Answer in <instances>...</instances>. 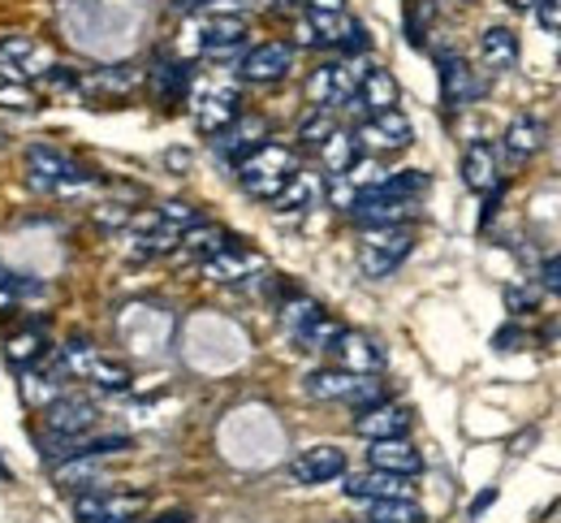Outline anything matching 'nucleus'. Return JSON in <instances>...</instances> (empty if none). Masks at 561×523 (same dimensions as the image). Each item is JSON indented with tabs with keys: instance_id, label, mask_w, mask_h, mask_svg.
<instances>
[{
	"instance_id": "nucleus-45",
	"label": "nucleus",
	"mask_w": 561,
	"mask_h": 523,
	"mask_svg": "<svg viewBox=\"0 0 561 523\" xmlns=\"http://www.w3.org/2000/svg\"><path fill=\"white\" fill-rule=\"evenodd\" d=\"M505 4H510V9H540L545 0H505Z\"/></svg>"
},
{
	"instance_id": "nucleus-13",
	"label": "nucleus",
	"mask_w": 561,
	"mask_h": 523,
	"mask_svg": "<svg viewBox=\"0 0 561 523\" xmlns=\"http://www.w3.org/2000/svg\"><path fill=\"white\" fill-rule=\"evenodd\" d=\"M199 269H204V277L216 282V286H242V282H251V277L264 273V255H255V251H247L238 242H225Z\"/></svg>"
},
{
	"instance_id": "nucleus-42",
	"label": "nucleus",
	"mask_w": 561,
	"mask_h": 523,
	"mask_svg": "<svg viewBox=\"0 0 561 523\" xmlns=\"http://www.w3.org/2000/svg\"><path fill=\"white\" fill-rule=\"evenodd\" d=\"M173 4L191 13V9H208V4H238V0H173Z\"/></svg>"
},
{
	"instance_id": "nucleus-26",
	"label": "nucleus",
	"mask_w": 561,
	"mask_h": 523,
	"mask_svg": "<svg viewBox=\"0 0 561 523\" xmlns=\"http://www.w3.org/2000/svg\"><path fill=\"white\" fill-rule=\"evenodd\" d=\"M462 182H467V191H476V195H492V191L501 186L492 144H471V148L462 151Z\"/></svg>"
},
{
	"instance_id": "nucleus-12",
	"label": "nucleus",
	"mask_w": 561,
	"mask_h": 523,
	"mask_svg": "<svg viewBox=\"0 0 561 523\" xmlns=\"http://www.w3.org/2000/svg\"><path fill=\"white\" fill-rule=\"evenodd\" d=\"M247 39V18L233 13H211L204 22H195V48L211 61H229Z\"/></svg>"
},
{
	"instance_id": "nucleus-30",
	"label": "nucleus",
	"mask_w": 561,
	"mask_h": 523,
	"mask_svg": "<svg viewBox=\"0 0 561 523\" xmlns=\"http://www.w3.org/2000/svg\"><path fill=\"white\" fill-rule=\"evenodd\" d=\"M480 61L496 70V75H505V70H514L518 66V35L510 31V26H489L484 35H480Z\"/></svg>"
},
{
	"instance_id": "nucleus-24",
	"label": "nucleus",
	"mask_w": 561,
	"mask_h": 523,
	"mask_svg": "<svg viewBox=\"0 0 561 523\" xmlns=\"http://www.w3.org/2000/svg\"><path fill=\"white\" fill-rule=\"evenodd\" d=\"M402 91H398V78L389 75L385 66H367L358 78V95H354L351 109H367V113H385V109H398Z\"/></svg>"
},
{
	"instance_id": "nucleus-33",
	"label": "nucleus",
	"mask_w": 561,
	"mask_h": 523,
	"mask_svg": "<svg viewBox=\"0 0 561 523\" xmlns=\"http://www.w3.org/2000/svg\"><path fill=\"white\" fill-rule=\"evenodd\" d=\"M4 355H9V364H13L18 373H31V368L48 355V338H44V329H18V333L9 338V346H4Z\"/></svg>"
},
{
	"instance_id": "nucleus-22",
	"label": "nucleus",
	"mask_w": 561,
	"mask_h": 523,
	"mask_svg": "<svg viewBox=\"0 0 561 523\" xmlns=\"http://www.w3.org/2000/svg\"><path fill=\"white\" fill-rule=\"evenodd\" d=\"M545 139H549V126H545L540 117H531V113H518V117L505 126L501 151H505L510 164H523V160H531L536 151L545 148Z\"/></svg>"
},
{
	"instance_id": "nucleus-23",
	"label": "nucleus",
	"mask_w": 561,
	"mask_h": 523,
	"mask_svg": "<svg viewBox=\"0 0 561 523\" xmlns=\"http://www.w3.org/2000/svg\"><path fill=\"white\" fill-rule=\"evenodd\" d=\"M367 463L376 467V471H393V476H420L423 471V454L407 437H385V442H371L367 450Z\"/></svg>"
},
{
	"instance_id": "nucleus-18",
	"label": "nucleus",
	"mask_w": 561,
	"mask_h": 523,
	"mask_svg": "<svg viewBox=\"0 0 561 523\" xmlns=\"http://www.w3.org/2000/svg\"><path fill=\"white\" fill-rule=\"evenodd\" d=\"M346 213H351L358 225H367V229H380V225L411 221V217H415V200H389V195H380V191H363Z\"/></svg>"
},
{
	"instance_id": "nucleus-39",
	"label": "nucleus",
	"mask_w": 561,
	"mask_h": 523,
	"mask_svg": "<svg viewBox=\"0 0 561 523\" xmlns=\"http://www.w3.org/2000/svg\"><path fill=\"white\" fill-rule=\"evenodd\" d=\"M536 18H540V26H545V31L561 35V0H545V4L536 9Z\"/></svg>"
},
{
	"instance_id": "nucleus-32",
	"label": "nucleus",
	"mask_w": 561,
	"mask_h": 523,
	"mask_svg": "<svg viewBox=\"0 0 561 523\" xmlns=\"http://www.w3.org/2000/svg\"><path fill=\"white\" fill-rule=\"evenodd\" d=\"M225 242H233L225 229H216V225L199 221V225H191V229L178 238V255H182V260H195V264H204V260H208V255H216Z\"/></svg>"
},
{
	"instance_id": "nucleus-41",
	"label": "nucleus",
	"mask_w": 561,
	"mask_h": 523,
	"mask_svg": "<svg viewBox=\"0 0 561 523\" xmlns=\"http://www.w3.org/2000/svg\"><path fill=\"white\" fill-rule=\"evenodd\" d=\"M492 498H496V489H489V493H480V498L471 502V520H480V515L489 511V507H492Z\"/></svg>"
},
{
	"instance_id": "nucleus-36",
	"label": "nucleus",
	"mask_w": 561,
	"mask_h": 523,
	"mask_svg": "<svg viewBox=\"0 0 561 523\" xmlns=\"http://www.w3.org/2000/svg\"><path fill=\"white\" fill-rule=\"evenodd\" d=\"M376 191H380V195H389V200H420L423 191H427V173H420V169L385 173V182H380Z\"/></svg>"
},
{
	"instance_id": "nucleus-27",
	"label": "nucleus",
	"mask_w": 561,
	"mask_h": 523,
	"mask_svg": "<svg viewBox=\"0 0 561 523\" xmlns=\"http://www.w3.org/2000/svg\"><path fill=\"white\" fill-rule=\"evenodd\" d=\"M260 144H264V122L260 117H238L225 135H216V156L229 160V164H238L247 151H255Z\"/></svg>"
},
{
	"instance_id": "nucleus-9",
	"label": "nucleus",
	"mask_w": 561,
	"mask_h": 523,
	"mask_svg": "<svg viewBox=\"0 0 561 523\" xmlns=\"http://www.w3.org/2000/svg\"><path fill=\"white\" fill-rule=\"evenodd\" d=\"M367 66H358L351 57H342V61H324L316 75L307 78V95H311V104L316 109H329V113H337V109H351L354 95H358V78H363Z\"/></svg>"
},
{
	"instance_id": "nucleus-17",
	"label": "nucleus",
	"mask_w": 561,
	"mask_h": 523,
	"mask_svg": "<svg viewBox=\"0 0 561 523\" xmlns=\"http://www.w3.org/2000/svg\"><path fill=\"white\" fill-rule=\"evenodd\" d=\"M337 476H346V450L342 446H311L289 463L294 485H329Z\"/></svg>"
},
{
	"instance_id": "nucleus-11",
	"label": "nucleus",
	"mask_w": 561,
	"mask_h": 523,
	"mask_svg": "<svg viewBox=\"0 0 561 523\" xmlns=\"http://www.w3.org/2000/svg\"><path fill=\"white\" fill-rule=\"evenodd\" d=\"M57 66V57L31 39V35H0V75L18 78V82H39Z\"/></svg>"
},
{
	"instance_id": "nucleus-21",
	"label": "nucleus",
	"mask_w": 561,
	"mask_h": 523,
	"mask_svg": "<svg viewBox=\"0 0 561 523\" xmlns=\"http://www.w3.org/2000/svg\"><path fill=\"white\" fill-rule=\"evenodd\" d=\"M342 493L354 498V502H385V498H411V485L407 476H393V471H354L346 476Z\"/></svg>"
},
{
	"instance_id": "nucleus-8",
	"label": "nucleus",
	"mask_w": 561,
	"mask_h": 523,
	"mask_svg": "<svg viewBox=\"0 0 561 523\" xmlns=\"http://www.w3.org/2000/svg\"><path fill=\"white\" fill-rule=\"evenodd\" d=\"M191 117L199 135H225L242 117V91L233 82H204L191 91Z\"/></svg>"
},
{
	"instance_id": "nucleus-15",
	"label": "nucleus",
	"mask_w": 561,
	"mask_h": 523,
	"mask_svg": "<svg viewBox=\"0 0 561 523\" xmlns=\"http://www.w3.org/2000/svg\"><path fill=\"white\" fill-rule=\"evenodd\" d=\"M294 57H298L294 44H285V39H264V44L247 48L238 75L247 78V82H280V78L294 70Z\"/></svg>"
},
{
	"instance_id": "nucleus-31",
	"label": "nucleus",
	"mask_w": 561,
	"mask_h": 523,
	"mask_svg": "<svg viewBox=\"0 0 561 523\" xmlns=\"http://www.w3.org/2000/svg\"><path fill=\"white\" fill-rule=\"evenodd\" d=\"M320 195H324V182H320L316 173L298 169V173L285 182V191H280L273 204H277L280 213H311V208L320 204Z\"/></svg>"
},
{
	"instance_id": "nucleus-19",
	"label": "nucleus",
	"mask_w": 561,
	"mask_h": 523,
	"mask_svg": "<svg viewBox=\"0 0 561 523\" xmlns=\"http://www.w3.org/2000/svg\"><path fill=\"white\" fill-rule=\"evenodd\" d=\"M476 95H480V78H476V70H471L458 53L440 57V100H445V109L458 113V109L476 104Z\"/></svg>"
},
{
	"instance_id": "nucleus-7",
	"label": "nucleus",
	"mask_w": 561,
	"mask_h": 523,
	"mask_svg": "<svg viewBox=\"0 0 561 523\" xmlns=\"http://www.w3.org/2000/svg\"><path fill=\"white\" fill-rule=\"evenodd\" d=\"M411 251H415L411 229H402V225L367 229V238H363V247H358V273H363L367 282H385V277H393V273L407 264Z\"/></svg>"
},
{
	"instance_id": "nucleus-25",
	"label": "nucleus",
	"mask_w": 561,
	"mask_h": 523,
	"mask_svg": "<svg viewBox=\"0 0 561 523\" xmlns=\"http://www.w3.org/2000/svg\"><path fill=\"white\" fill-rule=\"evenodd\" d=\"M191 66L186 61H156L151 66V95L160 100V104H182V100H191Z\"/></svg>"
},
{
	"instance_id": "nucleus-14",
	"label": "nucleus",
	"mask_w": 561,
	"mask_h": 523,
	"mask_svg": "<svg viewBox=\"0 0 561 523\" xmlns=\"http://www.w3.org/2000/svg\"><path fill=\"white\" fill-rule=\"evenodd\" d=\"M48 433L53 437H61V442H73V437H87L91 429H95V420H100V411H95V402L91 398H82V394H66V398H53L48 402Z\"/></svg>"
},
{
	"instance_id": "nucleus-29",
	"label": "nucleus",
	"mask_w": 561,
	"mask_h": 523,
	"mask_svg": "<svg viewBox=\"0 0 561 523\" xmlns=\"http://www.w3.org/2000/svg\"><path fill=\"white\" fill-rule=\"evenodd\" d=\"M333 355H337V364L342 368H351V373H376V368H385V351L371 342V338H363V333H342V342L333 346Z\"/></svg>"
},
{
	"instance_id": "nucleus-34",
	"label": "nucleus",
	"mask_w": 561,
	"mask_h": 523,
	"mask_svg": "<svg viewBox=\"0 0 561 523\" xmlns=\"http://www.w3.org/2000/svg\"><path fill=\"white\" fill-rule=\"evenodd\" d=\"M316 151H320L329 178H342V173H351V164L358 160V139H354V130H333Z\"/></svg>"
},
{
	"instance_id": "nucleus-16",
	"label": "nucleus",
	"mask_w": 561,
	"mask_h": 523,
	"mask_svg": "<svg viewBox=\"0 0 561 523\" xmlns=\"http://www.w3.org/2000/svg\"><path fill=\"white\" fill-rule=\"evenodd\" d=\"M142 511V493H82L73 502L78 523H130Z\"/></svg>"
},
{
	"instance_id": "nucleus-37",
	"label": "nucleus",
	"mask_w": 561,
	"mask_h": 523,
	"mask_svg": "<svg viewBox=\"0 0 561 523\" xmlns=\"http://www.w3.org/2000/svg\"><path fill=\"white\" fill-rule=\"evenodd\" d=\"M0 109H13V113H35L39 109V95L31 82H18V78L0 75Z\"/></svg>"
},
{
	"instance_id": "nucleus-28",
	"label": "nucleus",
	"mask_w": 561,
	"mask_h": 523,
	"mask_svg": "<svg viewBox=\"0 0 561 523\" xmlns=\"http://www.w3.org/2000/svg\"><path fill=\"white\" fill-rule=\"evenodd\" d=\"M135 82H139L135 66H100V70L78 78V91L82 95H95V100H113V95H126Z\"/></svg>"
},
{
	"instance_id": "nucleus-35",
	"label": "nucleus",
	"mask_w": 561,
	"mask_h": 523,
	"mask_svg": "<svg viewBox=\"0 0 561 523\" xmlns=\"http://www.w3.org/2000/svg\"><path fill=\"white\" fill-rule=\"evenodd\" d=\"M420 502H411V498H385V502H371L367 507V520L363 523H423Z\"/></svg>"
},
{
	"instance_id": "nucleus-40",
	"label": "nucleus",
	"mask_w": 561,
	"mask_h": 523,
	"mask_svg": "<svg viewBox=\"0 0 561 523\" xmlns=\"http://www.w3.org/2000/svg\"><path fill=\"white\" fill-rule=\"evenodd\" d=\"M540 286H545L549 295H558V299H561V255H553V260L540 269Z\"/></svg>"
},
{
	"instance_id": "nucleus-5",
	"label": "nucleus",
	"mask_w": 561,
	"mask_h": 523,
	"mask_svg": "<svg viewBox=\"0 0 561 523\" xmlns=\"http://www.w3.org/2000/svg\"><path fill=\"white\" fill-rule=\"evenodd\" d=\"M302 389H307L311 398H320V402H346L354 411H367V407L385 402V385H380L376 376L351 373V368H342V364H337V368H316V373H307Z\"/></svg>"
},
{
	"instance_id": "nucleus-3",
	"label": "nucleus",
	"mask_w": 561,
	"mask_h": 523,
	"mask_svg": "<svg viewBox=\"0 0 561 523\" xmlns=\"http://www.w3.org/2000/svg\"><path fill=\"white\" fill-rule=\"evenodd\" d=\"M294 35L302 48H337V53H363L367 48V31L363 22H354L346 9H307L294 22Z\"/></svg>"
},
{
	"instance_id": "nucleus-4",
	"label": "nucleus",
	"mask_w": 561,
	"mask_h": 523,
	"mask_svg": "<svg viewBox=\"0 0 561 523\" xmlns=\"http://www.w3.org/2000/svg\"><path fill=\"white\" fill-rule=\"evenodd\" d=\"M280 325H285V333H289L302 351H324V355H333V346H337L342 333H346L320 303L307 299V295H289V299L280 303Z\"/></svg>"
},
{
	"instance_id": "nucleus-43",
	"label": "nucleus",
	"mask_w": 561,
	"mask_h": 523,
	"mask_svg": "<svg viewBox=\"0 0 561 523\" xmlns=\"http://www.w3.org/2000/svg\"><path fill=\"white\" fill-rule=\"evenodd\" d=\"M289 4H302V9H342V0H289Z\"/></svg>"
},
{
	"instance_id": "nucleus-44",
	"label": "nucleus",
	"mask_w": 561,
	"mask_h": 523,
	"mask_svg": "<svg viewBox=\"0 0 561 523\" xmlns=\"http://www.w3.org/2000/svg\"><path fill=\"white\" fill-rule=\"evenodd\" d=\"M151 523H191V515H186V511H169V515H160V520H151Z\"/></svg>"
},
{
	"instance_id": "nucleus-1",
	"label": "nucleus",
	"mask_w": 561,
	"mask_h": 523,
	"mask_svg": "<svg viewBox=\"0 0 561 523\" xmlns=\"http://www.w3.org/2000/svg\"><path fill=\"white\" fill-rule=\"evenodd\" d=\"M26 173H31V186L44 191V195H82V191L100 186L95 169L78 164L73 156H66L53 144H31L26 148Z\"/></svg>"
},
{
	"instance_id": "nucleus-20",
	"label": "nucleus",
	"mask_w": 561,
	"mask_h": 523,
	"mask_svg": "<svg viewBox=\"0 0 561 523\" xmlns=\"http://www.w3.org/2000/svg\"><path fill=\"white\" fill-rule=\"evenodd\" d=\"M411 429V411L407 407H393V402H376L367 411L354 416V433L367 437V442H385V437H407Z\"/></svg>"
},
{
	"instance_id": "nucleus-2",
	"label": "nucleus",
	"mask_w": 561,
	"mask_h": 523,
	"mask_svg": "<svg viewBox=\"0 0 561 523\" xmlns=\"http://www.w3.org/2000/svg\"><path fill=\"white\" fill-rule=\"evenodd\" d=\"M233 169H238V182H242V191L251 200L273 204L280 191H285V182L298 173V156H294V148H285V144H260L255 151H247Z\"/></svg>"
},
{
	"instance_id": "nucleus-38",
	"label": "nucleus",
	"mask_w": 561,
	"mask_h": 523,
	"mask_svg": "<svg viewBox=\"0 0 561 523\" xmlns=\"http://www.w3.org/2000/svg\"><path fill=\"white\" fill-rule=\"evenodd\" d=\"M333 130H337L333 113H329V109H311V113L298 122V144H302V148H320Z\"/></svg>"
},
{
	"instance_id": "nucleus-10",
	"label": "nucleus",
	"mask_w": 561,
	"mask_h": 523,
	"mask_svg": "<svg viewBox=\"0 0 561 523\" xmlns=\"http://www.w3.org/2000/svg\"><path fill=\"white\" fill-rule=\"evenodd\" d=\"M358 151H371V156H385V151H402L415 144V126L402 109H385V113H367L354 130Z\"/></svg>"
},
{
	"instance_id": "nucleus-6",
	"label": "nucleus",
	"mask_w": 561,
	"mask_h": 523,
	"mask_svg": "<svg viewBox=\"0 0 561 523\" xmlns=\"http://www.w3.org/2000/svg\"><path fill=\"white\" fill-rule=\"evenodd\" d=\"M61 368L78 380H91L95 389H108V394H122V389H130V368L122 364V360H113V355H104L91 338H70L66 346H61Z\"/></svg>"
}]
</instances>
